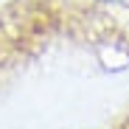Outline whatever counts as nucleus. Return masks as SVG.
I'll list each match as a JSON object with an SVG mask.
<instances>
[{"label":"nucleus","instance_id":"f257e3e1","mask_svg":"<svg viewBox=\"0 0 129 129\" xmlns=\"http://www.w3.org/2000/svg\"><path fill=\"white\" fill-rule=\"evenodd\" d=\"M98 3H123V0H98Z\"/></svg>","mask_w":129,"mask_h":129}]
</instances>
